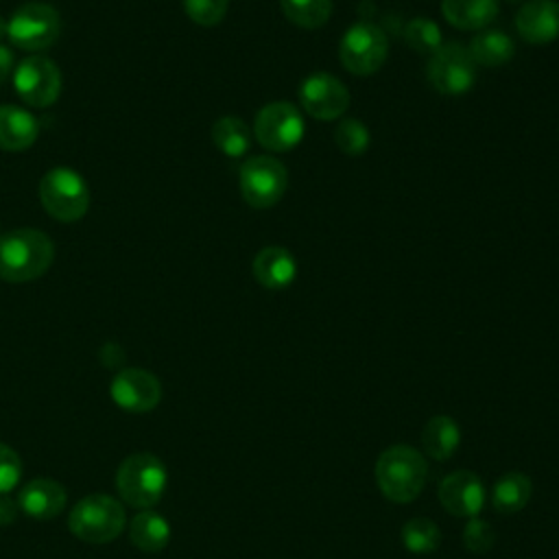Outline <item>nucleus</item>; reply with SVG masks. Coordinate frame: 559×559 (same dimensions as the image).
<instances>
[{
    "label": "nucleus",
    "mask_w": 559,
    "mask_h": 559,
    "mask_svg": "<svg viewBox=\"0 0 559 559\" xmlns=\"http://www.w3.org/2000/svg\"><path fill=\"white\" fill-rule=\"evenodd\" d=\"M7 35V22H4V17L0 15V39Z\"/></svg>",
    "instance_id": "34"
},
{
    "label": "nucleus",
    "mask_w": 559,
    "mask_h": 559,
    "mask_svg": "<svg viewBox=\"0 0 559 559\" xmlns=\"http://www.w3.org/2000/svg\"><path fill=\"white\" fill-rule=\"evenodd\" d=\"M533 493V483L522 472H507L493 483L491 502L500 513H518L526 507Z\"/></svg>",
    "instance_id": "23"
},
{
    "label": "nucleus",
    "mask_w": 559,
    "mask_h": 559,
    "mask_svg": "<svg viewBox=\"0 0 559 559\" xmlns=\"http://www.w3.org/2000/svg\"><path fill=\"white\" fill-rule=\"evenodd\" d=\"M168 483L166 465L151 452L129 454L116 472V489L129 507L151 509L164 496Z\"/></svg>",
    "instance_id": "3"
},
{
    "label": "nucleus",
    "mask_w": 559,
    "mask_h": 559,
    "mask_svg": "<svg viewBox=\"0 0 559 559\" xmlns=\"http://www.w3.org/2000/svg\"><path fill=\"white\" fill-rule=\"evenodd\" d=\"M428 83L443 96H461L472 90L476 79V63L469 50L456 41L441 44L430 55L426 66Z\"/></svg>",
    "instance_id": "9"
},
{
    "label": "nucleus",
    "mask_w": 559,
    "mask_h": 559,
    "mask_svg": "<svg viewBox=\"0 0 559 559\" xmlns=\"http://www.w3.org/2000/svg\"><path fill=\"white\" fill-rule=\"evenodd\" d=\"M242 199L258 210L273 207L288 188V173L284 164L271 155L249 157L238 173Z\"/></svg>",
    "instance_id": "7"
},
{
    "label": "nucleus",
    "mask_w": 559,
    "mask_h": 559,
    "mask_svg": "<svg viewBox=\"0 0 559 559\" xmlns=\"http://www.w3.org/2000/svg\"><path fill=\"white\" fill-rule=\"evenodd\" d=\"M59 33H61L59 13L44 2L22 4L7 22V35L11 44L31 52L50 48L57 41Z\"/></svg>",
    "instance_id": "8"
},
{
    "label": "nucleus",
    "mask_w": 559,
    "mask_h": 559,
    "mask_svg": "<svg viewBox=\"0 0 559 559\" xmlns=\"http://www.w3.org/2000/svg\"><path fill=\"white\" fill-rule=\"evenodd\" d=\"M186 15L199 26L218 24L229 7V0H181Z\"/></svg>",
    "instance_id": "29"
},
{
    "label": "nucleus",
    "mask_w": 559,
    "mask_h": 559,
    "mask_svg": "<svg viewBox=\"0 0 559 559\" xmlns=\"http://www.w3.org/2000/svg\"><path fill=\"white\" fill-rule=\"evenodd\" d=\"M13 87L31 107H48L59 98L61 72L46 57H26L13 70Z\"/></svg>",
    "instance_id": "11"
},
{
    "label": "nucleus",
    "mask_w": 559,
    "mask_h": 559,
    "mask_svg": "<svg viewBox=\"0 0 559 559\" xmlns=\"http://www.w3.org/2000/svg\"><path fill=\"white\" fill-rule=\"evenodd\" d=\"M461 443V430L450 415H435L421 430L424 452L435 461L450 459Z\"/></svg>",
    "instance_id": "20"
},
{
    "label": "nucleus",
    "mask_w": 559,
    "mask_h": 559,
    "mask_svg": "<svg viewBox=\"0 0 559 559\" xmlns=\"http://www.w3.org/2000/svg\"><path fill=\"white\" fill-rule=\"evenodd\" d=\"M304 118L290 103L277 100L264 105L253 122L255 140L273 153H286L295 148L304 138Z\"/></svg>",
    "instance_id": "10"
},
{
    "label": "nucleus",
    "mask_w": 559,
    "mask_h": 559,
    "mask_svg": "<svg viewBox=\"0 0 559 559\" xmlns=\"http://www.w3.org/2000/svg\"><path fill=\"white\" fill-rule=\"evenodd\" d=\"M22 476V461L13 448L0 443V496H7L15 489Z\"/></svg>",
    "instance_id": "31"
},
{
    "label": "nucleus",
    "mask_w": 559,
    "mask_h": 559,
    "mask_svg": "<svg viewBox=\"0 0 559 559\" xmlns=\"http://www.w3.org/2000/svg\"><path fill=\"white\" fill-rule=\"evenodd\" d=\"M284 15L301 28H319L330 20L332 0H280Z\"/></svg>",
    "instance_id": "25"
},
{
    "label": "nucleus",
    "mask_w": 559,
    "mask_h": 559,
    "mask_svg": "<svg viewBox=\"0 0 559 559\" xmlns=\"http://www.w3.org/2000/svg\"><path fill=\"white\" fill-rule=\"evenodd\" d=\"M109 395L118 408L129 413H148L162 400L159 380L144 369H120L109 386Z\"/></svg>",
    "instance_id": "13"
},
{
    "label": "nucleus",
    "mask_w": 559,
    "mask_h": 559,
    "mask_svg": "<svg viewBox=\"0 0 559 559\" xmlns=\"http://www.w3.org/2000/svg\"><path fill=\"white\" fill-rule=\"evenodd\" d=\"M493 542H496V533H493L491 524L480 518H469V522L463 528V546L469 552L485 555L487 550H491Z\"/></svg>",
    "instance_id": "30"
},
{
    "label": "nucleus",
    "mask_w": 559,
    "mask_h": 559,
    "mask_svg": "<svg viewBox=\"0 0 559 559\" xmlns=\"http://www.w3.org/2000/svg\"><path fill=\"white\" fill-rule=\"evenodd\" d=\"M39 199L44 210L61 223L83 218L90 207V190L85 186V179L68 166L50 168L41 177Z\"/></svg>",
    "instance_id": "5"
},
{
    "label": "nucleus",
    "mask_w": 559,
    "mask_h": 559,
    "mask_svg": "<svg viewBox=\"0 0 559 559\" xmlns=\"http://www.w3.org/2000/svg\"><path fill=\"white\" fill-rule=\"evenodd\" d=\"M439 502L456 518H476L485 504V485L469 469L452 472L439 483Z\"/></svg>",
    "instance_id": "14"
},
{
    "label": "nucleus",
    "mask_w": 559,
    "mask_h": 559,
    "mask_svg": "<svg viewBox=\"0 0 559 559\" xmlns=\"http://www.w3.org/2000/svg\"><path fill=\"white\" fill-rule=\"evenodd\" d=\"M11 70H13V52L0 44V85L9 79Z\"/></svg>",
    "instance_id": "33"
},
{
    "label": "nucleus",
    "mask_w": 559,
    "mask_h": 559,
    "mask_svg": "<svg viewBox=\"0 0 559 559\" xmlns=\"http://www.w3.org/2000/svg\"><path fill=\"white\" fill-rule=\"evenodd\" d=\"M441 542L439 526L428 518H413L402 526V544L411 552H432Z\"/></svg>",
    "instance_id": "26"
},
{
    "label": "nucleus",
    "mask_w": 559,
    "mask_h": 559,
    "mask_svg": "<svg viewBox=\"0 0 559 559\" xmlns=\"http://www.w3.org/2000/svg\"><path fill=\"white\" fill-rule=\"evenodd\" d=\"M515 28L526 44L544 46L559 37V2L528 0L515 13Z\"/></svg>",
    "instance_id": "15"
},
{
    "label": "nucleus",
    "mask_w": 559,
    "mask_h": 559,
    "mask_svg": "<svg viewBox=\"0 0 559 559\" xmlns=\"http://www.w3.org/2000/svg\"><path fill=\"white\" fill-rule=\"evenodd\" d=\"M212 142L227 157H242L251 146V129L236 116H223L212 124Z\"/></svg>",
    "instance_id": "24"
},
{
    "label": "nucleus",
    "mask_w": 559,
    "mask_h": 559,
    "mask_svg": "<svg viewBox=\"0 0 559 559\" xmlns=\"http://www.w3.org/2000/svg\"><path fill=\"white\" fill-rule=\"evenodd\" d=\"M467 50L476 66L496 68V66H504L513 57L515 46H513V39L504 31L483 28L480 33H476L472 37Z\"/></svg>",
    "instance_id": "21"
},
{
    "label": "nucleus",
    "mask_w": 559,
    "mask_h": 559,
    "mask_svg": "<svg viewBox=\"0 0 559 559\" xmlns=\"http://www.w3.org/2000/svg\"><path fill=\"white\" fill-rule=\"evenodd\" d=\"M17 511H20L17 500H11L9 496H0V524L2 526L11 524L17 518Z\"/></svg>",
    "instance_id": "32"
},
{
    "label": "nucleus",
    "mask_w": 559,
    "mask_h": 559,
    "mask_svg": "<svg viewBox=\"0 0 559 559\" xmlns=\"http://www.w3.org/2000/svg\"><path fill=\"white\" fill-rule=\"evenodd\" d=\"M66 489L52 478H35L26 483L17 496L20 511L33 520H52L66 507Z\"/></svg>",
    "instance_id": "16"
},
{
    "label": "nucleus",
    "mask_w": 559,
    "mask_h": 559,
    "mask_svg": "<svg viewBox=\"0 0 559 559\" xmlns=\"http://www.w3.org/2000/svg\"><path fill=\"white\" fill-rule=\"evenodd\" d=\"M251 271L260 286L269 290H282L293 284L297 275V262L284 247H264L255 253Z\"/></svg>",
    "instance_id": "17"
},
{
    "label": "nucleus",
    "mask_w": 559,
    "mask_h": 559,
    "mask_svg": "<svg viewBox=\"0 0 559 559\" xmlns=\"http://www.w3.org/2000/svg\"><path fill=\"white\" fill-rule=\"evenodd\" d=\"M428 478V465L419 450L397 443L376 461V483L386 500L404 504L415 500Z\"/></svg>",
    "instance_id": "2"
},
{
    "label": "nucleus",
    "mask_w": 559,
    "mask_h": 559,
    "mask_svg": "<svg viewBox=\"0 0 559 559\" xmlns=\"http://www.w3.org/2000/svg\"><path fill=\"white\" fill-rule=\"evenodd\" d=\"M404 39L406 44L424 55H432L437 48H441L443 44V35L441 28L437 26V22L428 20V17H415L406 24L404 28Z\"/></svg>",
    "instance_id": "27"
},
{
    "label": "nucleus",
    "mask_w": 559,
    "mask_h": 559,
    "mask_svg": "<svg viewBox=\"0 0 559 559\" xmlns=\"http://www.w3.org/2000/svg\"><path fill=\"white\" fill-rule=\"evenodd\" d=\"M443 17L461 31H483L498 15V0H441Z\"/></svg>",
    "instance_id": "19"
},
{
    "label": "nucleus",
    "mask_w": 559,
    "mask_h": 559,
    "mask_svg": "<svg viewBox=\"0 0 559 559\" xmlns=\"http://www.w3.org/2000/svg\"><path fill=\"white\" fill-rule=\"evenodd\" d=\"M39 133V124L22 107L0 105V148L2 151H24Z\"/></svg>",
    "instance_id": "18"
},
{
    "label": "nucleus",
    "mask_w": 559,
    "mask_h": 559,
    "mask_svg": "<svg viewBox=\"0 0 559 559\" xmlns=\"http://www.w3.org/2000/svg\"><path fill=\"white\" fill-rule=\"evenodd\" d=\"M52 260L55 245L39 229L22 227L0 238V277L4 282H31L44 275Z\"/></svg>",
    "instance_id": "1"
},
{
    "label": "nucleus",
    "mask_w": 559,
    "mask_h": 559,
    "mask_svg": "<svg viewBox=\"0 0 559 559\" xmlns=\"http://www.w3.org/2000/svg\"><path fill=\"white\" fill-rule=\"evenodd\" d=\"M334 142L347 155H362L369 148L371 135L365 122L356 118H343L334 129Z\"/></svg>",
    "instance_id": "28"
},
{
    "label": "nucleus",
    "mask_w": 559,
    "mask_h": 559,
    "mask_svg": "<svg viewBox=\"0 0 559 559\" xmlns=\"http://www.w3.org/2000/svg\"><path fill=\"white\" fill-rule=\"evenodd\" d=\"M122 502L107 493H92L81 498L68 518V528L74 537L87 544H109L124 528Z\"/></svg>",
    "instance_id": "4"
},
{
    "label": "nucleus",
    "mask_w": 559,
    "mask_h": 559,
    "mask_svg": "<svg viewBox=\"0 0 559 559\" xmlns=\"http://www.w3.org/2000/svg\"><path fill=\"white\" fill-rule=\"evenodd\" d=\"M129 539L144 552H159L170 542V524L164 515L142 509L129 524Z\"/></svg>",
    "instance_id": "22"
},
{
    "label": "nucleus",
    "mask_w": 559,
    "mask_h": 559,
    "mask_svg": "<svg viewBox=\"0 0 559 559\" xmlns=\"http://www.w3.org/2000/svg\"><path fill=\"white\" fill-rule=\"evenodd\" d=\"M299 103L317 120H336L349 107V92L334 74L314 72L301 81Z\"/></svg>",
    "instance_id": "12"
},
{
    "label": "nucleus",
    "mask_w": 559,
    "mask_h": 559,
    "mask_svg": "<svg viewBox=\"0 0 559 559\" xmlns=\"http://www.w3.org/2000/svg\"><path fill=\"white\" fill-rule=\"evenodd\" d=\"M389 55L384 31L371 22L352 24L338 44V57L347 72L367 76L382 68Z\"/></svg>",
    "instance_id": "6"
}]
</instances>
